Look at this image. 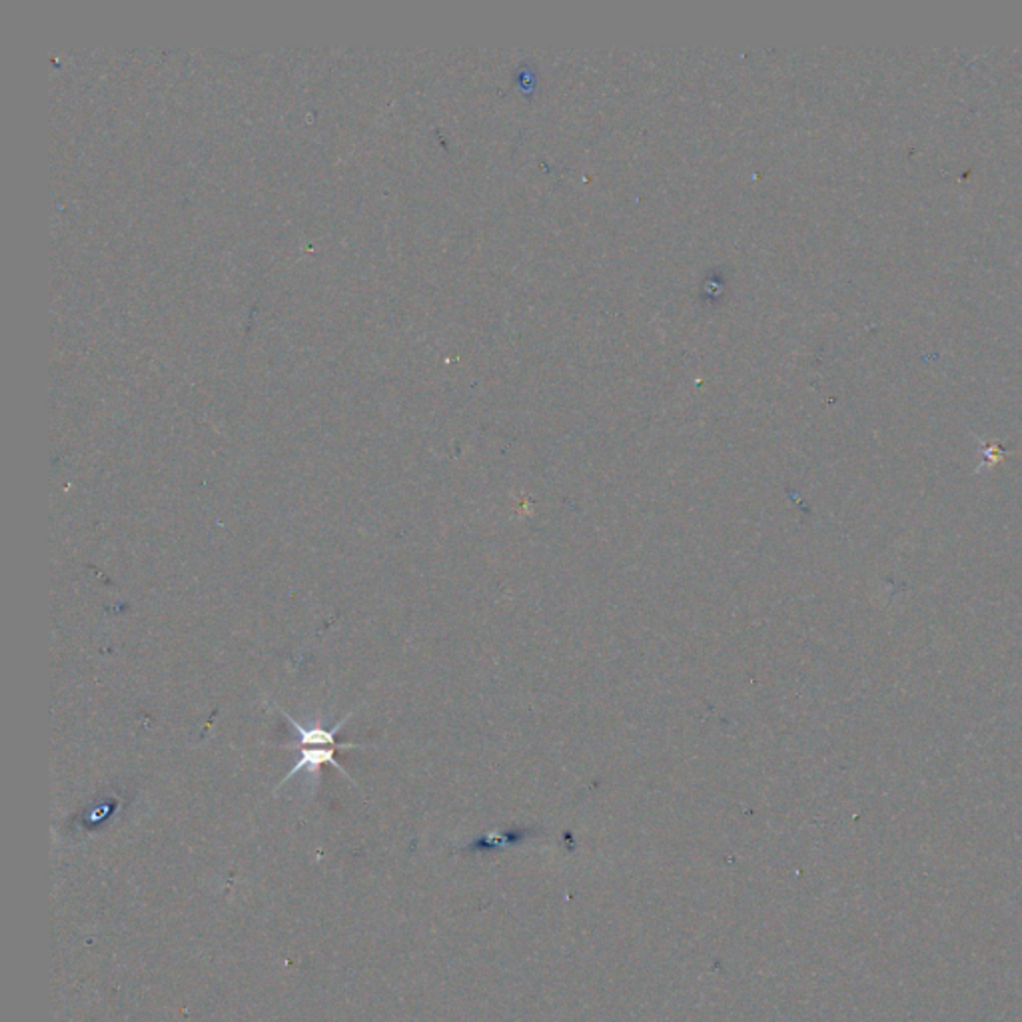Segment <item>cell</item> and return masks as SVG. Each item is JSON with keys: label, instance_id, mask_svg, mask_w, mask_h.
<instances>
[{"label": "cell", "instance_id": "obj_1", "mask_svg": "<svg viewBox=\"0 0 1022 1022\" xmlns=\"http://www.w3.org/2000/svg\"><path fill=\"white\" fill-rule=\"evenodd\" d=\"M280 713L284 716L290 726L294 727L298 736V741L294 745H282L288 747V749H296L298 761L296 765L290 769L286 778L282 779L280 788L296 778L298 773H307L310 778H317V769L322 765L336 766L344 778L352 781L348 773L344 771V766L337 763L336 751L337 749H366V747L358 745V743H336V736L337 731L346 726V721L352 719L356 711H350L348 716L342 717L336 726L332 727L324 726L320 719H316L312 726H302V723H298L294 717L288 716V711H284V709H280Z\"/></svg>", "mask_w": 1022, "mask_h": 1022}]
</instances>
